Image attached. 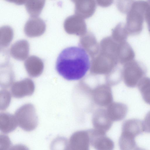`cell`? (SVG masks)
I'll return each mask as SVG.
<instances>
[{"mask_svg": "<svg viewBox=\"0 0 150 150\" xmlns=\"http://www.w3.org/2000/svg\"><path fill=\"white\" fill-rule=\"evenodd\" d=\"M90 66L89 57L82 47L71 46L63 50L57 59L56 69L59 74L68 81L83 77Z\"/></svg>", "mask_w": 150, "mask_h": 150, "instance_id": "6da1fadb", "label": "cell"}, {"mask_svg": "<svg viewBox=\"0 0 150 150\" xmlns=\"http://www.w3.org/2000/svg\"><path fill=\"white\" fill-rule=\"evenodd\" d=\"M144 132L143 122L137 119L125 121L123 123L122 133L119 140V145L121 150L139 149L135 137Z\"/></svg>", "mask_w": 150, "mask_h": 150, "instance_id": "7a4b0ae2", "label": "cell"}, {"mask_svg": "<svg viewBox=\"0 0 150 150\" xmlns=\"http://www.w3.org/2000/svg\"><path fill=\"white\" fill-rule=\"evenodd\" d=\"M146 1L137 0L134 2L126 14L125 26L129 35L139 34L142 31L144 21Z\"/></svg>", "mask_w": 150, "mask_h": 150, "instance_id": "3957f363", "label": "cell"}, {"mask_svg": "<svg viewBox=\"0 0 150 150\" xmlns=\"http://www.w3.org/2000/svg\"><path fill=\"white\" fill-rule=\"evenodd\" d=\"M15 116L19 127L25 131H32L37 126L38 117L35 108L31 103L20 107L16 111Z\"/></svg>", "mask_w": 150, "mask_h": 150, "instance_id": "277c9868", "label": "cell"}, {"mask_svg": "<svg viewBox=\"0 0 150 150\" xmlns=\"http://www.w3.org/2000/svg\"><path fill=\"white\" fill-rule=\"evenodd\" d=\"M146 73V69L142 62L134 59L127 62L124 69L125 83L129 87L134 88L145 77Z\"/></svg>", "mask_w": 150, "mask_h": 150, "instance_id": "5b68a950", "label": "cell"}, {"mask_svg": "<svg viewBox=\"0 0 150 150\" xmlns=\"http://www.w3.org/2000/svg\"><path fill=\"white\" fill-rule=\"evenodd\" d=\"M90 144L89 130L78 131L71 136L67 149L88 150L89 149Z\"/></svg>", "mask_w": 150, "mask_h": 150, "instance_id": "8992f818", "label": "cell"}, {"mask_svg": "<svg viewBox=\"0 0 150 150\" xmlns=\"http://www.w3.org/2000/svg\"><path fill=\"white\" fill-rule=\"evenodd\" d=\"M90 144L96 149L110 150L114 146L113 141L104 133L94 129L89 130Z\"/></svg>", "mask_w": 150, "mask_h": 150, "instance_id": "52a82bcc", "label": "cell"}, {"mask_svg": "<svg viewBox=\"0 0 150 150\" xmlns=\"http://www.w3.org/2000/svg\"><path fill=\"white\" fill-rule=\"evenodd\" d=\"M107 112L106 109L100 108L94 112L92 122L94 129L105 133L111 128L112 123Z\"/></svg>", "mask_w": 150, "mask_h": 150, "instance_id": "ba28073f", "label": "cell"}, {"mask_svg": "<svg viewBox=\"0 0 150 150\" xmlns=\"http://www.w3.org/2000/svg\"><path fill=\"white\" fill-rule=\"evenodd\" d=\"M35 88L34 82L29 78H25L13 83L11 86V91L13 96L21 98L26 96L31 95Z\"/></svg>", "mask_w": 150, "mask_h": 150, "instance_id": "9c48e42d", "label": "cell"}, {"mask_svg": "<svg viewBox=\"0 0 150 150\" xmlns=\"http://www.w3.org/2000/svg\"><path fill=\"white\" fill-rule=\"evenodd\" d=\"M46 29V25L44 20L38 16L31 17L25 25L24 32L28 37L33 38L42 35Z\"/></svg>", "mask_w": 150, "mask_h": 150, "instance_id": "30bf717a", "label": "cell"}, {"mask_svg": "<svg viewBox=\"0 0 150 150\" xmlns=\"http://www.w3.org/2000/svg\"><path fill=\"white\" fill-rule=\"evenodd\" d=\"M93 100L96 105L101 107H107L113 102V97L110 88L106 86L99 87L92 92Z\"/></svg>", "mask_w": 150, "mask_h": 150, "instance_id": "8fae6325", "label": "cell"}, {"mask_svg": "<svg viewBox=\"0 0 150 150\" xmlns=\"http://www.w3.org/2000/svg\"><path fill=\"white\" fill-rule=\"evenodd\" d=\"M74 11L75 14L83 19L88 18L94 13L96 8L95 0H76Z\"/></svg>", "mask_w": 150, "mask_h": 150, "instance_id": "7c38bea8", "label": "cell"}, {"mask_svg": "<svg viewBox=\"0 0 150 150\" xmlns=\"http://www.w3.org/2000/svg\"><path fill=\"white\" fill-rule=\"evenodd\" d=\"M24 64L28 74L31 77L39 76L44 70L43 62L36 56L32 55L28 57L25 60Z\"/></svg>", "mask_w": 150, "mask_h": 150, "instance_id": "4fadbf2b", "label": "cell"}, {"mask_svg": "<svg viewBox=\"0 0 150 150\" xmlns=\"http://www.w3.org/2000/svg\"><path fill=\"white\" fill-rule=\"evenodd\" d=\"M107 107V113L113 122L122 120L125 117L128 112L127 105L120 102H112Z\"/></svg>", "mask_w": 150, "mask_h": 150, "instance_id": "5bb4252c", "label": "cell"}, {"mask_svg": "<svg viewBox=\"0 0 150 150\" xmlns=\"http://www.w3.org/2000/svg\"><path fill=\"white\" fill-rule=\"evenodd\" d=\"M64 26L65 31L68 33L82 32L86 29L84 19L76 14L67 17L64 21Z\"/></svg>", "mask_w": 150, "mask_h": 150, "instance_id": "9a60e30c", "label": "cell"}, {"mask_svg": "<svg viewBox=\"0 0 150 150\" xmlns=\"http://www.w3.org/2000/svg\"><path fill=\"white\" fill-rule=\"evenodd\" d=\"M29 51V44L25 40L16 41L12 45L10 49L11 56L19 61H23L26 59L28 55Z\"/></svg>", "mask_w": 150, "mask_h": 150, "instance_id": "2e32d148", "label": "cell"}, {"mask_svg": "<svg viewBox=\"0 0 150 150\" xmlns=\"http://www.w3.org/2000/svg\"><path fill=\"white\" fill-rule=\"evenodd\" d=\"M18 123L15 116L7 113L0 114V129L4 133H8L14 130Z\"/></svg>", "mask_w": 150, "mask_h": 150, "instance_id": "e0dca14e", "label": "cell"}, {"mask_svg": "<svg viewBox=\"0 0 150 150\" xmlns=\"http://www.w3.org/2000/svg\"><path fill=\"white\" fill-rule=\"evenodd\" d=\"M46 0H26L25 6L31 17H38L41 13Z\"/></svg>", "mask_w": 150, "mask_h": 150, "instance_id": "ac0fdd59", "label": "cell"}, {"mask_svg": "<svg viewBox=\"0 0 150 150\" xmlns=\"http://www.w3.org/2000/svg\"><path fill=\"white\" fill-rule=\"evenodd\" d=\"M137 86L144 101L150 105V78L144 77Z\"/></svg>", "mask_w": 150, "mask_h": 150, "instance_id": "d6986e66", "label": "cell"}, {"mask_svg": "<svg viewBox=\"0 0 150 150\" xmlns=\"http://www.w3.org/2000/svg\"><path fill=\"white\" fill-rule=\"evenodd\" d=\"M0 32L1 47H7L13 40V30L10 26L5 25L1 27Z\"/></svg>", "mask_w": 150, "mask_h": 150, "instance_id": "ffe728a7", "label": "cell"}, {"mask_svg": "<svg viewBox=\"0 0 150 150\" xmlns=\"http://www.w3.org/2000/svg\"><path fill=\"white\" fill-rule=\"evenodd\" d=\"M5 70H2V81H1L0 85L3 88L8 87L12 83L13 80L14 76L13 72L11 69L7 64H4Z\"/></svg>", "mask_w": 150, "mask_h": 150, "instance_id": "44dd1931", "label": "cell"}, {"mask_svg": "<svg viewBox=\"0 0 150 150\" xmlns=\"http://www.w3.org/2000/svg\"><path fill=\"white\" fill-rule=\"evenodd\" d=\"M135 0H117L116 5L118 10L124 14H127Z\"/></svg>", "mask_w": 150, "mask_h": 150, "instance_id": "7402d4cb", "label": "cell"}, {"mask_svg": "<svg viewBox=\"0 0 150 150\" xmlns=\"http://www.w3.org/2000/svg\"><path fill=\"white\" fill-rule=\"evenodd\" d=\"M142 122L144 132L150 133V110L146 115Z\"/></svg>", "mask_w": 150, "mask_h": 150, "instance_id": "603a6c76", "label": "cell"}, {"mask_svg": "<svg viewBox=\"0 0 150 150\" xmlns=\"http://www.w3.org/2000/svg\"><path fill=\"white\" fill-rule=\"evenodd\" d=\"M0 138V150L7 149L11 144L9 138L6 136L2 135Z\"/></svg>", "mask_w": 150, "mask_h": 150, "instance_id": "cb8c5ba5", "label": "cell"}, {"mask_svg": "<svg viewBox=\"0 0 150 150\" xmlns=\"http://www.w3.org/2000/svg\"><path fill=\"white\" fill-rule=\"evenodd\" d=\"M146 1L147 6L145 10L144 18L148 29L150 28V0H147Z\"/></svg>", "mask_w": 150, "mask_h": 150, "instance_id": "d4e9b609", "label": "cell"}, {"mask_svg": "<svg viewBox=\"0 0 150 150\" xmlns=\"http://www.w3.org/2000/svg\"><path fill=\"white\" fill-rule=\"evenodd\" d=\"M97 4L103 8L108 7L114 2V0H95Z\"/></svg>", "mask_w": 150, "mask_h": 150, "instance_id": "484cf974", "label": "cell"}, {"mask_svg": "<svg viewBox=\"0 0 150 150\" xmlns=\"http://www.w3.org/2000/svg\"><path fill=\"white\" fill-rule=\"evenodd\" d=\"M5 1L13 3L18 5H21L25 4L26 0H5Z\"/></svg>", "mask_w": 150, "mask_h": 150, "instance_id": "4316f807", "label": "cell"}, {"mask_svg": "<svg viewBox=\"0 0 150 150\" xmlns=\"http://www.w3.org/2000/svg\"><path fill=\"white\" fill-rule=\"evenodd\" d=\"M148 30H149V32L150 33V29H148Z\"/></svg>", "mask_w": 150, "mask_h": 150, "instance_id": "83f0119b", "label": "cell"}]
</instances>
